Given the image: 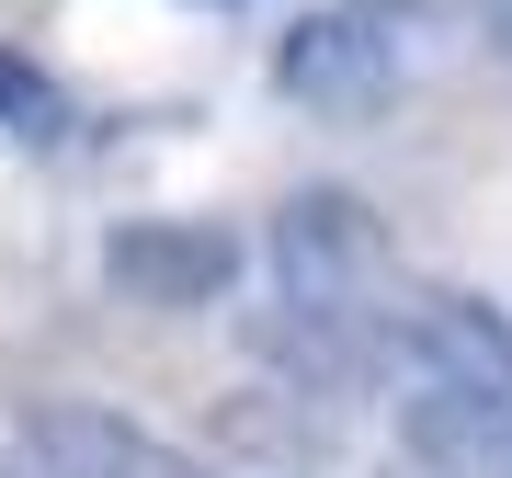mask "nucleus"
Returning a JSON list of instances; mask_svg holds the SVG:
<instances>
[{"label": "nucleus", "instance_id": "2", "mask_svg": "<svg viewBox=\"0 0 512 478\" xmlns=\"http://www.w3.org/2000/svg\"><path fill=\"white\" fill-rule=\"evenodd\" d=\"M274 92L330 114V126H365L399 92V35H387V0H330V12H296L274 46Z\"/></svg>", "mask_w": 512, "mask_h": 478}, {"label": "nucleus", "instance_id": "9", "mask_svg": "<svg viewBox=\"0 0 512 478\" xmlns=\"http://www.w3.org/2000/svg\"><path fill=\"white\" fill-rule=\"evenodd\" d=\"M376 478H410V467H376Z\"/></svg>", "mask_w": 512, "mask_h": 478}, {"label": "nucleus", "instance_id": "7", "mask_svg": "<svg viewBox=\"0 0 512 478\" xmlns=\"http://www.w3.org/2000/svg\"><path fill=\"white\" fill-rule=\"evenodd\" d=\"M0 137H35V148L69 137V92H57L46 69H23L12 46H0Z\"/></svg>", "mask_w": 512, "mask_h": 478}, {"label": "nucleus", "instance_id": "3", "mask_svg": "<svg viewBox=\"0 0 512 478\" xmlns=\"http://www.w3.org/2000/svg\"><path fill=\"white\" fill-rule=\"evenodd\" d=\"M387 376L444 387V399H512V308H490L478 285H421L387 319Z\"/></svg>", "mask_w": 512, "mask_h": 478}, {"label": "nucleus", "instance_id": "6", "mask_svg": "<svg viewBox=\"0 0 512 478\" xmlns=\"http://www.w3.org/2000/svg\"><path fill=\"white\" fill-rule=\"evenodd\" d=\"M399 467L410 478H512V399L399 387Z\"/></svg>", "mask_w": 512, "mask_h": 478}, {"label": "nucleus", "instance_id": "4", "mask_svg": "<svg viewBox=\"0 0 512 478\" xmlns=\"http://www.w3.org/2000/svg\"><path fill=\"white\" fill-rule=\"evenodd\" d=\"M239 274H251V239L217 228V217H126V228H103V285L126 308L194 319V308H228Z\"/></svg>", "mask_w": 512, "mask_h": 478}, {"label": "nucleus", "instance_id": "1", "mask_svg": "<svg viewBox=\"0 0 512 478\" xmlns=\"http://www.w3.org/2000/svg\"><path fill=\"white\" fill-rule=\"evenodd\" d=\"M262 262H274V296L285 308H353V319H387L399 308V239L353 183H308L274 205L262 228Z\"/></svg>", "mask_w": 512, "mask_h": 478}, {"label": "nucleus", "instance_id": "8", "mask_svg": "<svg viewBox=\"0 0 512 478\" xmlns=\"http://www.w3.org/2000/svg\"><path fill=\"white\" fill-rule=\"evenodd\" d=\"M478 35H490V46L512 57V0H478Z\"/></svg>", "mask_w": 512, "mask_h": 478}, {"label": "nucleus", "instance_id": "5", "mask_svg": "<svg viewBox=\"0 0 512 478\" xmlns=\"http://www.w3.org/2000/svg\"><path fill=\"white\" fill-rule=\"evenodd\" d=\"M12 467L23 478H217L205 456H183L171 433H148V422H126L103 399H23Z\"/></svg>", "mask_w": 512, "mask_h": 478}]
</instances>
